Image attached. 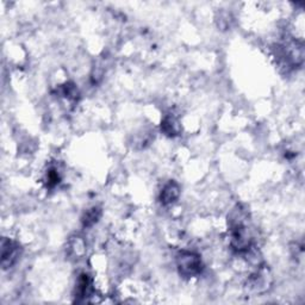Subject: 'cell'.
<instances>
[{"label":"cell","instance_id":"52a82bcc","mask_svg":"<svg viewBox=\"0 0 305 305\" xmlns=\"http://www.w3.org/2000/svg\"><path fill=\"white\" fill-rule=\"evenodd\" d=\"M101 209L98 208V206H93V208H91L90 210H87L85 212V215H83L81 222H82V226L85 228H91L93 227L94 224L98 223V221L100 220L101 217Z\"/></svg>","mask_w":305,"mask_h":305},{"label":"cell","instance_id":"5b68a950","mask_svg":"<svg viewBox=\"0 0 305 305\" xmlns=\"http://www.w3.org/2000/svg\"><path fill=\"white\" fill-rule=\"evenodd\" d=\"M161 132L169 137L179 135L180 133L179 121H178V119L172 115L166 116L161 123Z\"/></svg>","mask_w":305,"mask_h":305},{"label":"cell","instance_id":"7a4b0ae2","mask_svg":"<svg viewBox=\"0 0 305 305\" xmlns=\"http://www.w3.org/2000/svg\"><path fill=\"white\" fill-rule=\"evenodd\" d=\"M272 281H273V278H272L270 268L265 265H259V267H256V270L248 277L247 289L249 292L261 295L271 289Z\"/></svg>","mask_w":305,"mask_h":305},{"label":"cell","instance_id":"277c9868","mask_svg":"<svg viewBox=\"0 0 305 305\" xmlns=\"http://www.w3.org/2000/svg\"><path fill=\"white\" fill-rule=\"evenodd\" d=\"M180 197V186L177 181L170 180L167 183L160 193V202L162 205H170Z\"/></svg>","mask_w":305,"mask_h":305},{"label":"cell","instance_id":"6da1fadb","mask_svg":"<svg viewBox=\"0 0 305 305\" xmlns=\"http://www.w3.org/2000/svg\"><path fill=\"white\" fill-rule=\"evenodd\" d=\"M177 267L181 277L193 278L202 273L203 261L199 254L183 250L177 256Z\"/></svg>","mask_w":305,"mask_h":305},{"label":"cell","instance_id":"9c48e42d","mask_svg":"<svg viewBox=\"0 0 305 305\" xmlns=\"http://www.w3.org/2000/svg\"><path fill=\"white\" fill-rule=\"evenodd\" d=\"M60 173L56 168L49 169L48 173H47V185H48L49 187L56 186V185L60 183Z\"/></svg>","mask_w":305,"mask_h":305},{"label":"cell","instance_id":"3957f363","mask_svg":"<svg viewBox=\"0 0 305 305\" xmlns=\"http://www.w3.org/2000/svg\"><path fill=\"white\" fill-rule=\"evenodd\" d=\"M20 255V247L16 241L3 238L2 242V266L4 270L12 267Z\"/></svg>","mask_w":305,"mask_h":305},{"label":"cell","instance_id":"ba28073f","mask_svg":"<svg viewBox=\"0 0 305 305\" xmlns=\"http://www.w3.org/2000/svg\"><path fill=\"white\" fill-rule=\"evenodd\" d=\"M70 253L76 259L81 257L86 253V245L82 237H80V236L72 237L70 241Z\"/></svg>","mask_w":305,"mask_h":305},{"label":"cell","instance_id":"8992f818","mask_svg":"<svg viewBox=\"0 0 305 305\" xmlns=\"http://www.w3.org/2000/svg\"><path fill=\"white\" fill-rule=\"evenodd\" d=\"M92 292V282L91 279L86 273L80 274L78 279V284H76V296L80 299H86L87 297L91 296Z\"/></svg>","mask_w":305,"mask_h":305}]
</instances>
